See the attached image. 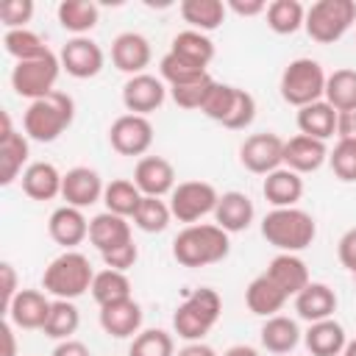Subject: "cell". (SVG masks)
I'll use <instances>...</instances> for the list:
<instances>
[{"instance_id":"5bb4252c","label":"cell","mask_w":356,"mask_h":356,"mask_svg":"<svg viewBox=\"0 0 356 356\" xmlns=\"http://www.w3.org/2000/svg\"><path fill=\"white\" fill-rule=\"evenodd\" d=\"M167 97V89H164V81L156 78V75H134L125 81L122 86V106L128 108V114H139V117H147L150 111L161 108Z\"/></svg>"},{"instance_id":"f907efd6","label":"cell","mask_w":356,"mask_h":356,"mask_svg":"<svg viewBox=\"0 0 356 356\" xmlns=\"http://www.w3.org/2000/svg\"><path fill=\"white\" fill-rule=\"evenodd\" d=\"M337 253H339L342 267L350 270V273H356V228H350V231L342 234V239L337 245Z\"/></svg>"},{"instance_id":"e0dca14e","label":"cell","mask_w":356,"mask_h":356,"mask_svg":"<svg viewBox=\"0 0 356 356\" xmlns=\"http://www.w3.org/2000/svg\"><path fill=\"white\" fill-rule=\"evenodd\" d=\"M50 306H53V300H47V292H42V289H19L17 298L11 300L6 317L17 328L36 331V328H44Z\"/></svg>"},{"instance_id":"603a6c76","label":"cell","mask_w":356,"mask_h":356,"mask_svg":"<svg viewBox=\"0 0 356 356\" xmlns=\"http://www.w3.org/2000/svg\"><path fill=\"white\" fill-rule=\"evenodd\" d=\"M261 195L267 203H273V209H292L303 197V178L289 167H278L275 172L264 175Z\"/></svg>"},{"instance_id":"cb8c5ba5","label":"cell","mask_w":356,"mask_h":356,"mask_svg":"<svg viewBox=\"0 0 356 356\" xmlns=\"http://www.w3.org/2000/svg\"><path fill=\"white\" fill-rule=\"evenodd\" d=\"M253 200L245 192H222L214 209V222L225 231V234H239L253 222Z\"/></svg>"},{"instance_id":"4316f807","label":"cell","mask_w":356,"mask_h":356,"mask_svg":"<svg viewBox=\"0 0 356 356\" xmlns=\"http://www.w3.org/2000/svg\"><path fill=\"white\" fill-rule=\"evenodd\" d=\"M131 222L128 217H120V214H111V211H103L97 217L89 220V242L106 253V250H114L125 242H131Z\"/></svg>"},{"instance_id":"681fc988","label":"cell","mask_w":356,"mask_h":356,"mask_svg":"<svg viewBox=\"0 0 356 356\" xmlns=\"http://www.w3.org/2000/svg\"><path fill=\"white\" fill-rule=\"evenodd\" d=\"M100 256H103V261H106L108 270L125 273V270H131V267L136 264L139 248H136V242L131 239V242H125V245H120V248H114V250H106V253H100Z\"/></svg>"},{"instance_id":"ac0fdd59","label":"cell","mask_w":356,"mask_h":356,"mask_svg":"<svg viewBox=\"0 0 356 356\" xmlns=\"http://www.w3.org/2000/svg\"><path fill=\"white\" fill-rule=\"evenodd\" d=\"M153 58V50H150V42L136 33V31H125L120 33L114 42H111V61L120 72H128L131 78L134 75H142L145 67L150 64Z\"/></svg>"},{"instance_id":"7dc6e473","label":"cell","mask_w":356,"mask_h":356,"mask_svg":"<svg viewBox=\"0 0 356 356\" xmlns=\"http://www.w3.org/2000/svg\"><path fill=\"white\" fill-rule=\"evenodd\" d=\"M253 120H256V100H253L250 92H245V89L236 86V97H234L231 114L225 117L222 125L231 128V131H242V128H248Z\"/></svg>"},{"instance_id":"816d5d0a","label":"cell","mask_w":356,"mask_h":356,"mask_svg":"<svg viewBox=\"0 0 356 356\" xmlns=\"http://www.w3.org/2000/svg\"><path fill=\"white\" fill-rule=\"evenodd\" d=\"M0 275H3V312H8L11 300H14L17 292H19V286H17V270H14L8 261H3V264H0Z\"/></svg>"},{"instance_id":"6da1fadb","label":"cell","mask_w":356,"mask_h":356,"mask_svg":"<svg viewBox=\"0 0 356 356\" xmlns=\"http://www.w3.org/2000/svg\"><path fill=\"white\" fill-rule=\"evenodd\" d=\"M231 239L217 222H195L186 225L175 239H172V259L181 267H209L217 264L228 256Z\"/></svg>"},{"instance_id":"74e56055","label":"cell","mask_w":356,"mask_h":356,"mask_svg":"<svg viewBox=\"0 0 356 356\" xmlns=\"http://www.w3.org/2000/svg\"><path fill=\"white\" fill-rule=\"evenodd\" d=\"M306 22V8L298 0H273L267 6V25L273 33L289 36L295 31H300Z\"/></svg>"},{"instance_id":"7c38bea8","label":"cell","mask_w":356,"mask_h":356,"mask_svg":"<svg viewBox=\"0 0 356 356\" xmlns=\"http://www.w3.org/2000/svg\"><path fill=\"white\" fill-rule=\"evenodd\" d=\"M58 61H61V70H67V75L78 78V81H86V78H95L100 70H103V47L89 39V36H72L61 53H58Z\"/></svg>"},{"instance_id":"9c48e42d","label":"cell","mask_w":356,"mask_h":356,"mask_svg":"<svg viewBox=\"0 0 356 356\" xmlns=\"http://www.w3.org/2000/svg\"><path fill=\"white\" fill-rule=\"evenodd\" d=\"M217 200H220V195L209 181H184L170 195V211L178 222L195 225L200 217L214 214Z\"/></svg>"},{"instance_id":"4fadbf2b","label":"cell","mask_w":356,"mask_h":356,"mask_svg":"<svg viewBox=\"0 0 356 356\" xmlns=\"http://www.w3.org/2000/svg\"><path fill=\"white\" fill-rule=\"evenodd\" d=\"M0 120H3V131H0V184L8 186L25 172L22 167L28 161L31 147H28V136L11 128L8 111H3Z\"/></svg>"},{"instance_id":"b9f144b4","label":"cell","mask_w":356,"mask_h":356,"mask_svg":"<svg viewBox=\"0 0 356 356\" xmlns=\"http://www.w3.org/2000/svg\"><path fill=\"white\" fill-rule=\"evenodd\" d=\"M128 356H175V342L161 328L139 331L128 348Z\"/></svg>"},{"instance_id":"7a4b0ae2","label":"cell","mask_w":356,"mask_h":356,"mask_svg":"<svg viewBox=\"0 0 356 356\" xmlns=\"http://www.w3.org/2000/svg\"><path fill=\"white\" fill-rule=\"evenodd\" d=\"M75 120V100L56 89L39 100H33L25 114H22V128H25V136L33 139V142H56Z\"/></svg>"},{"instance_id":"44dd1931","label":"cell","mask_w":356,"mask_h":356,"mask_svg":"<svg viewBox=\"0 0 356 356\" xmlns=\"http://www.w3.org/2000/svg\"><path fill=\"white\" fill-rule=\"evenodd\" d=\"M337 303H339L337 292L328 284H320V281H309V286L295 295V312L306 323H320V320L334 317Z\"/></svg>"},{"instance_id":"f1b7e54d","label":"cell","mask_w":356,"mask_h":356,"mask_svg":"<svg viewBox=\"0 0 356 356\" xmlns=\"http://www.w3.org/2000/svg\"><path fill=\"white\" fill-rule=\"evenodd\" d=\"M303 342H306L312 356H342V350L348 345V337H345V328L334 317H328V320H320V323H309V331L303 334Z\"/></svg>"},{"instance_id":"ba28073f","label":"cell","mask_w":356,"mask_h":356,"mask_svg":"<svg viewBox=\"0 0 356 356\" xmlns=\"http://www.w3.org/2000/svg\"><path fill=\"white\" fill-rule=\"evenodd\" d=\"M58 72H61V61L53 50L39 58H31V61H17L11 70V89L19 97H28L33 103V100L56 92Z\"/></svg>"},{"instance_id":"9a60e30c","label":"cell","mask_w":356,"mask_h":356,"mask_svg":"<svg viewBox=\"0 0 356 356\" xmlns=\"http://www.w3.org/2000/svg\"><path fill=\"white\" fill-rule=\"evenodd\" d=\"M103 192H106V184L100 172L92 167H72L64 172L61 197L67 200V206H75L83 211L86 206H95L97 200H103Z\"/></svg>"},{"instance_id":"11a10c76","label":"cell","mask_w":356,"mask_h":356,"mask_svg":"<svg viewBox=\"0 0 356 356\" xmlns=\"http://www.w3.org/2000/svg\"><path fill=\"white\" fill-rule=\"evenodd\" d=\"M53 356H92V353H89V348H86L83 342H78V339H64V342H58V345L53 348Z\"/></svg>"},{"instance_id":"91938a15","label":"cell","mask_w":356,"mask_h":356,"mask_svg":"<svg viewBox=\"0 0 356 356\" xmlns=\"http://www.w3.org/2000/svg\"><path fill=\"white\" fill-rule=\"evenodd\" d=\"M342 356H356V339H350V342L345 345V350H342Z\"/></svg>"},{"instance_id":"e575fe53","label":"cell","mask_w":356,"mask_h":356,"mask_svg":"<svg viewBox=\"0 0 356 356\" xmlns=\"http://www.w3.org/2000/svg\"><path fill=\"white\" fill-rule=\"evenodd\" d=\"M92 298L97 306H108V303H120V300H128L131 298V281L125 273L120 270H100L95 273V281H92Z\"/></svg>"},{"instance_id":"277c9868","label":"cell","mask_w":356,"mask_h":356,"mask_svg":"<svg viewBox=\"0 0 356 356\" xmlns=\"http://www.w3.org/2000/svg\"><path fill=\"white\" fill-rule=\"evenodd\" d=\"M261 236L281 253H298L314 242L317 225H314V217L298 206L273 209L261 220Z\"/></svg>"},{"instance_id":"c3c4849f","label":"cell","mask_w":356,"mask_h":356,"mask_svg":"<svg viewBox=\"0 0 356 356\" xmlns=\"http://www.w3.org/2000/svg\"><path fill=\"white\" fill-rule=\"evenodd\" d=\"M31 17H33V3L31 0H6L0 6V19H3L6 31L28 28Z\"/></svg>"},{"instance_id":"f546056e","label":"cell","mask_w":356,"mask_h":356,"mask_svg":"<svg viewBox=\"0 0 356 356\" xmlns=\"http://www.w3.org/2000/svg\"><path fill=\"white\" fill-rule=\"evenodd\" d=\"M337 120H339V111H334V106H328L325 100L298 108V131L303 136H312L320 142H325L328 136L337 134Z\"/></svg>"},{"instance_id":"ffe728a7","label":"cell","mask_w":356,"mask_h":356,"mask_svg":"<svg viewBox=\"0 0 356 356\" xmlns=\"http://www.w3.org/2000/svg\"><path fill=\"white\" fill-rule=\"evenodd\" d=\"M47 231H50V239L67 250H72L75 245H81L86 236H89V222L83 217L81 209L75 206H58L50 220H47Z\"/></svg>"},{"instance_id":"6f0895ef","label":"cell","mask_w":356,"mask_h":356,"mask_svg":"<svg viewBox=\"0 0 356 356\" xmlns=\"http://www.w3.org/2000/svg\"><path fill=\"white\" fill-rule=\"evenodd\" d=\"M175 356H217V350L206 342H186Z\"/></svg>"},{"instance_id":"8992f818","label":"cell","mask_w":356,"mask_h":356,"mask_svg":"<svg viewBox=\"0 0 356 356\" xmlns=\"http://www.w3.org/2000/svg\"><path fill=\"white\" fill-rule=\"evenodd\" d=\"M356 22V3L353 0H317L306 8V33L320 44L339 42Z\"/></svg>"},{"instance_id":"7402d4cb","label":"cell","mask_w":356,"mask_h":356,"mask_svg":"<svg viewBox=\"0 0 356 356\" xmlns=\"http://www.w3.org/2000/svg\"><path fill=\"white\" fill-rule=\"evenodd\" d=\"M100 328L114 339H128L142 328V306L128 298L120 303L100 306Z\"/></svg>"},{"instance_id":"60d3db41","label":"cell","mask_w":356,"mask_h":356,"mask_svg":"<svg viewBox=\"0 0 356 356\" xmlns=\"http://www.w3.org/2000/svg\"><path fill=\"white\" fill-rule=\"evenodd\" d=\"M172 220L170 203H164L161 197H142L136 214H134V225L145 234H161Z\"/></svg>"},{"instance_id":"d6986e66","label":"cell","mask_w":356,"mask_h":356,"mask_svg":"<svg viewBox=\"0 0 356 356\" xmlns=\"http://www.w3.org/2000/svg\"><path fill=\"white\" fill-rule=\"evenodd\" d=\"M325 161H328V147L320 139H312V136L298 134V136L286 139V145H284V167L295 170L298 175L314 172Z\"/></svg>"},{"instance_id":"ee69618b","label":"cell","mask_w":356,"mask_h":356,"mask_svg":"<svg viewBox=\"0 0 356 356\" xmlns=\"http://www.w3.org/2000/svg\"><path fill=\"white\" fill-rule=\"evenodd\" d=\"M211 86H214V78L206 72V75H200V78H195V81H189V83L170 86V97H172L175 106L195 111V108L203 106V100H206V95H209Z\"/></svg>"},{"instance_id":"7bdbcfd3","label":"cell","mask_w":356,"mask_h":356,"mask_svg":"<svg viewBox=\"0 0 356 356\" xmlns=\"http://www.w3.org/2000/svg\"><path fill=\"white\" fill-rule=\"evenodd\" d=\"M159 72H161V81H167L170 86H178V83H189V81L206 75L209 70H203V67H197V64H192L175 53H167L159 61Z\"/></svg>"},{"instance_id":"f35d334b","label":"cell","mask_w":356,"mask_h":356,"mask_svg":"<svg viewBox=\"0 0 356 356\" xmlns=\"http://www.w3.org/2000/svg\"><path fill=\"white\" fill-rule=\"evenodd\" d=\"M81 325V314H78V306L72 300H53L50 306V314H47V323H44V337L50 339H72V334L78 331Z\"/></svg>"},{"instance_id":"8d00e7d4","label":"cell","mask_w":356,"mask_h":356,"mask_svg":"<svg viewBox=\"0 0 356 356\" xmlns=\"http://www.w3.org/2000/svg\"><path fill=\"white\" fill-rule=\"evenodd\" d=\"M325 103L339 114L356 108V70H334L325 78Z\"/></svg>"},{"instance_id":"52a82bcc","label":"cell","mask_w":356,"mask_h":356,"mask_svg":"<svg viewBox=\"0 0 356 356\" xmlns=\"http://www.w3.org/2000/svg\"><path fill=\"white\" fill-rule=\"evenodd\" d=\"M325 72L320 67V61L314 58H295L284 67L281 72V97L289 103V106H309V103H317L325 97Z\"/></svg>"},{"instance_id":"ab89813d","label":"cell","mask_w":356,"mask_h":356,"mask_svg":"<svg viewBox=\"0 0 356 356\" xmlns=\"http://www.w3.org/2000/svg\"><path fill=\"white\" fill-rule=\"evenodd\" d=\"M3 44H6V53L17 61H31V58H39L44 53H50V47L44 44V39L39 33H33L31 28H19V31H6L3 36Z\"/></svg>"},{"instance_id":"836d02e7","label":"cell","mask_w":356,"mask_h":356,"mask_svg":"<svg viewBox=\"0 0 356 356\" xmlns=\"http://www.w3.org/2000/svg\"><path fill=\"white\" fill-rule=\"evenodd\" d=\"M170 53H175V56H181V58H186V61H192V64L206 70L211 64V58H214V42L206 33L189 28V31L175 33Z\"/></svg>"},{"instance_id":"f6af8a7d","label":"cell","mask_w":356,"mask_h":356,"mask_svg":"<svg viewBox=\"0 0 356 356\" xmlns=\"http://www.w3.org/2000/svg\"><path fill=\"white\" fill-rule=\"evenodd\" d=\"M234 97H236V86H231V83H217V81H214V86L209 89V95H206L200 111H203L209 120H214V122L222 125L225 117L231 114Z\"/></svg>"},{"instance_id":"4dcf8cb0","label":"cell","mask_w":356,"mask_h":356,"mask_svg":"<svg viewBox=\"0 0 356 356\" xmlns=\"http://www.w3.org/2000/svg\"><path fill=\"white\" fill-rule=\"evenodd\" d=\"M261 345L270 350V353H292L300 342V328L292 317H284V314H275V317H267L264 325H261Z\"/></svg>"},{"instance_id":"d6a6232c","label":"cell","mask_w":356,"mask_h":356,"mask_svg":"<svg viewBox=\"0 0 356 356\" xmlns=\"http://www.w3.org/2000/svg\"><path fill=\"white\" fill-rule=\"evenodd\" d=\"M56 14H58L61 28L75 33V36L89 33L100 19V8L92 0H61Z\"/></svg>"},{"instance_id":"bcb514c9","label":"cell","mask_w":356,"mask_h":356,"mask_svg":"<svg viewBox=\"0 0 356 356\" xmlns=\"http://www.w3.org/2000/svg\"><path fill=\"white\" fill-rule=\"evenodd\" d=\"M328 164L334 170V175L345 184L356 181V142L353 139H339L334 145V150L328 153Z\"/></svg>"},{"instance_id":"680465c9","label":"cell","mask_w":356,"mask_h":356,"mask_svg":"<svg viewBox=\"0 0 356 356\" xmlns=\"http://www.w3.org/2000/svg\"><path fill=\"white\" fill-rule=\"evenodd\" d=\"M222 356H259V350L250 348V345H234V348H228Z\"/></svg>"},{"instance_id":"5b68a950","label":"cell","mask_w":356,"mask_h":356,"mask_svg":"<svg viewBox=\"0 0 356 356\" xmlns=\"http://www.w3.org/2000/svg\"><path fill=\"white\" fill-rule=\"evenodd\" d=\"M222 312V298L211 286L195 289L172 314V328L186 342H203V337L214 328Z\"/></svg>"},{"instance_id":"83f0119b","label":"cell","mask_w":356,"mask_h":356,"mask_svg":"<svg viewBox=\"0 0 356 356\" xmlns=\"http://www.w3.org/2000/svg\"><path fill=\"white\" fill-rule=\"evenodd\" d=\"M286 300H289V298L278 289V284H275L267 273L256 275V278L248 284V289H245V303H248V309H250L253 314H259V317H275V314L284 309Z\"/></svg>"},{"instance_id":"9f6ffc18","label":"cell","mask_w":356,"mask_h":356,"mask_svg":"<svg viewBox=\"0 0 356 356\" xmlns=\"http://www.w3.org/2000/svg\"><path fill=\"white\" fill-rule=\"evenodd\" d=\"M0 337H3V356H17V337L8 320L0 325Z\"/></svg>"},{"instance_id":"1f68e13d","label":"cell","mask_w":356,"mask_h":356,"mask_svg":"<svg viewBox=\"0 0 356 356\" xmlns=\"http://www.w3.org/2000/svg\"><path fill=\"white\" fill-rule=\"evenodd\" d=\"M225 3L220 0H184L178 6L184 22L192 25V31H200V33H209V31H217L225 19Z\"/></svg>"},{"instance_id":"d590c367","label":"cell","mask_w":356,"mask_h":356,"mask_svg":"<svg viewBox=\"0 0 356 356\" xmlns=\"http://www.w3.org/2000/svg\"><path fill=\"white\" fill-rule=\"evenodd\" d=\"M142 192L134 181H125V178H117L111 184H106V192H103V203H106V211L111 214H120V217H134L139 203H142Z\"/></svg>"},{"instance_id":"484cf974","label":"cell","mask_w":356,"mask_h":356,"mask_svg":"<svg viewBox=\"0 0 356 356\" xmlns=\"http://www.w3.org/2000/svg\"><path fill=\"white\" fill-rule=\"evenodd\" d=\"M264 273L278 284V289H281L286 298H295L300 289L309 286V267H306V261H303L300 256H295V253H278V256L267 264Z\"/></svg>"},{"instance_id":"db71d44e","label":"cell","mask_w":356,"mask_h":356,"mask_svg":"<svg viewBox=\"0 0 356 356\" xmlns=\"http://www.w3.org/2000/svg\"><path fill=\"white\" fill-rule=\"evenodd\" d=\"M337 134H339V139H353V142H356V108L339 114V120H337Z\"/></svg>"},{"instance_id":"2e32d148","label":"cell","mask_w":356,"mask_h":356,"mask_svg":"<svg viewBox=\"0 0 356 356\" xmlns=\"http://www.w3.org/2000/svg\"><path fill=\"white\" fill-rule=\"evenodd\" d=\"M134 184L145 197H164L172 195V189L178 186L172 164L161 156H142L134 170Z\"/></svg>"},{"instance_id":"3957f363","label":"cell","mask_w":356,"mask_h":356,"mask_svg":"<svg viewBox=\"0 0 356 356\" xmlns=\"http://www.w3.org/2000/svg\"><path fill=\"white\" fill-rule=\"evenodd\" d=\"M92 281H95V270H92L89 259L78 250H64L42 273V289L47 295H53L56 300L81 298L83 292L92 289Z\"/></svg>"},{"instance_id":"f5cc1de1","label":"cell","mask_w":356,"mask_h":356,"mask_svg":"<svg viewBox=\"0 0 356 356\" xmlns=\"http://www.w3.org/2000/svg\"><path fill=\"white\" fill-rule=\"evenodd\" d=\"M228 8L239 17H259V14H267V3L264 0H231Z\"/></svg>"},{"instance_id":"d4e9b609","label":"cell","mask_w":356,"mask_h":356,"mask_svg":"<svg viewBox=\"0 0 356 356\" xmlns=\"http://www.w3.org/2000/svg\"><path fill=\"white\" fill-rule=\"evenodd\" d=\"M19 181H22V192L31 200H53L61 195L64 175L50 161H31L25 167V172L19 175Z\"/></svg>"},{"instance_id":"8fae6325","label":"cell","mask_w":356,"mask_h":356,"mask_svg":"<svg viewBox=\"0 0 356 356\" xmlns=\"http://www.w3.org/2000/svg\"><path fill=\"white\" fill-rule=\"evenodd\" d=\"M108 142L120 156H145L153 145V125L147 117L122 114L111 122Z\"/></svg>"},{"instance_id":"30bf717a","label":"cell","mask_w":356,"mask_h":356,"mask_svg":"<svg viewBox=\"0 0 356 356\" xmlns=\"http://www.w3.org/2000/svg\"><path fill=\"white\" fill-rule=\"evenodd\" d=\"M284 139L278 134H250L239 147V161L245 170L256 175H270L278 167H284Z\"/></svg>"}]
</instances>
